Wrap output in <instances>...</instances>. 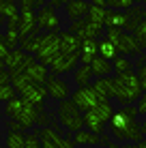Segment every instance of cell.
Wrapping results in <instances>:
<instances>
[{"label":"cell","instance_id":"6da1fadb","mask_svg":"<svg viewBox=\"0 0 146 148\" xmlns=\"http://www.w3.org/2000/svg\"><path fill=\"white\" fill-rule=\"evenodd\" d=\"M140 112L135 105H120V108L114 112L112 120H110V133L118 140H131V142H142V129H140L138 122Z\"/></svg>","mask_w":146,"mask_h":148},{"label":"cell","instance_id":"7a4b0ae2","mask_svg":"<svg viewBox=\"0 0 146 148\" xmlns=\"http://www.w3.org/2000/svg\"><path fill=\"white\" fill-rule=\"evenodd\" d=\"M118 92L116 99L120 101V105H131L135 101L142 99V84H140V77L135 73H127V75H118Z\"/></svg>","mask_w":146,"mask_h":148},{"label":"cell","instance_id":"3957f363","mask_svg":"<svg viewBox=\"0 0 146 148\" xmlns=\"http://www.w3.org/2000/svg\"><path fill=\"white\" fill-rule=\"evenodd\" d=\"M58 120L69 133H77L84 129V114H80V110L75 108V103L71 99L58 103Z\"/></svg>","mask_w":146,"mask_h":148},{"label":"cell","instance_id":"277c9868","mask_svg":"<svg viewBox=\"0 0 146 148\" xmlns=\"http://www.w3.org/2000/svg\"><path fill=\"white\" fill-rule=\"evenodd\" d=\"M58 54H60V30L41 34V39H39V49H37V54H34V58L41 64L49 67L52 60L56 58Z\"/></svg>","mask_w":146,"mask_h":148},{"label":"cell","instance_id":"5b68a950","mask_svg":"<svg viewBox=\"0 0 146 148\" xmlns=\"http://www.w3.org/2000/svg\"><path fill=\"white\" fill-rule=\"evenodd\" d=\"M71 101L75 103V108H77L80 112H93L95 108L99 105V95L93 90V86H88V88H77L75 92L71 95Z\"/></svg>","mask_w":146,"mask_h":148},{"label":"cell","instance_id":"8992f818","mask_svg":"<svg viewBox=\"0 0 146 148\" xmlns=\"http://www.w3.org/2000/svg\"><path fill=\"white\" fill-rule=\"evenodd\" d=\"M45 88H47V95L52 97L54 101H58V103L69 101V97H71V88H69V84L64 79H60L58 75H49L47 82H45Z\"/></svg>","mask_w":146,"mask_h":148},{"label":"cell","instance_id":"52a82bcc","mask_svg":"<svg viewBox=\"0 0 146 148\" xmlns=\"http://www.w3.org/2000/svg\"><path fill=\"white\" fill-rule=\"evenodd\" d=\"M60 24V17L56 13V9H52L49 4H45L43 9L37 11V28L39 30H49V32H56Z\"/></svg>","mask_w":146,"mask_h":148},{"label":"cell","instance_id":"ba28073f","mask_svg":"<svg viewBox=\"0 0 146 148\" xmlns=\"http://www.w3.org/2000/svg\"><path fill=\"white\" fill-rule=\"evenodd\" d=\"M69 32L80 37L82 41H86V39H97L99 34H103V26H95L88 19H80V22H71Z\"/></svg>","mask_w":146,"mask_h":148},{"label":"cell","instance_id":"9c48e42d","mask_svg":"<svg viewBox=\"0 0 146 148\" xmlns=\"http://www.w3.org/2000/svg\"><path fill=\"white\" fill-rule=\"evenodd\" d=\"M93 90L99 95V99L110 101L112 97H116V92H118V79L116 77H99V79H95Z\"/></svg>","mask_w":146,"mask_h":148},{"label":"cell","instance_id":"30bf717a","mask_svg":"<svg viewBox=\"0 0 146 148\" xmlns=\"http://www.w3.org/2000/svg\"><path fill=\"white\" fill-rule=\"evenodd\" d=\"M19 37L26 39L37 30V11L34 9H19Z\"/></svg>","mask_w":146,"mask_h":148},{"label":"cell","instance_id":"8fae6325","mask_svg":"<svg viewBox=\"0 0 146 148\" xmlns=\"http://www.w3.org/2000/svg\"><path fill=\"white\" fill-rule=\"evenodd\" d=\"M80 56H69L64 52H60L56 58L52 60V64H49V71H52V75H60V73H67V71L75 69V64H77Z\"/></svg>","mask_w":146,"mask_h":148},{"label":"cell","instance_id":"7c38bea8","mask_svg":"<svg viewBox=\"0 0 146 148\" xmlns=\"http://www.w3.org/2000/svg\"><path fill=\"white\" fill-rule=\"evenodd\" d=\"M37 118H39V110L34 108L30 101H26V105H24V110L17 114V118H15V122H17L19 127H22V131L26 133L28 129H32L34 125H37Z\"/></svg>","mask_w":146,"mask_h":148},{"label":"cell","instance_id":"4fadbf2b","mask_svg":"<svg viewBox=\"0 0 146 148\" xmlns=\"http://www.w3.org/2000/svg\"><path fill=\"white\" fill-rule=\"evenodd\" d=\"M82 45L84 41L80 37H75L67 30V32H60V52L69 54V56H80L82 54Z\"/></svg>","mask_w":146,"mask_h":148},{"label":"cell","instance_id":"5bb4252c","mask_svg":"<svg viewBox=\"0 0 146 148\" xmlns=\"http://www.w3.org/2000/svg\"><path fill=\"white\" fill-rule=\"evenodd\" d=\"M90 7H93V4L84 2V0H69V2L64 4V11H67V17L71 19V22H80V19H86Z\"/></svg>","mask_w":146,"mask_h":148},{"label":"cell","instance_id":"9a60e30c","mask_svg":"<svg viewBox=\"0 0 146 148\" xmlns=\"http://www.w3.org/2000/svg\"><path fill=\"white\" fill-rule=\"evenodd\" d=\"M47 88L45 86H39V84H32L30 88L24 92V99L30 101L37 110H45V99H47Z\"/></svg>","mask_w":146,"mask_h":148},{"label":"cell","instance_id":"2e32d148","mask_svg":"<svg viewBox=\"0 0 146 148\" xmlns=\"http://www.w3.org/2000/svg\"><path fill=\"white\" fill-rule=\"evenodd\" d=\"M118 54L120 56H140L142 54V45L138 43L135 34L123 32V39H120V45H118Z\"/></svg>","mask_w":146,"mask_h":148},{"label":"cell","instance_id":"e0dca14e","mask_svg":"<svg viewBox=\"0 0 146 148\" xmlns=\"http://www.w3.org/2000/svg\"><path fill=\"white\" fill-rule=\"evenodd\" d=\"M4 43H7V47L11 49H17V43L22 41V37H19V19H9L7 22V32L2 34Z\"/></svg>","mask_w":146,"mask_h":148},{"label":"cell","instance_id":"ac0fdd59","mask_svg":"<svg viewBox=\"0 0 146 148\" xmlns=\"http://www.w3.org/2000/svg\"><path fill=\"white\" fill-rule=\"evenodd\" d=\"M105 28H116V30H127V13L108 9L105 11Z\"/></svg>","mask_w":146,"mask_h":148},{"label":"cell","instance_id":"d6986e66","mask_svg":"<svg viewBox=\"0 0 146 148\" xmlns=\"http://www.w3.org/2000/svg\"><path fill=\"white\" fill-rule=\"evenodd\" d=\"M99 56V41L97 39H86L82 45V54H80V62L90 67L93 64V60Z\"/></svg>","mask_w":146,"mask_h":148},{"label":"cell","instance_id":"ffe728a7","mask_svg":"<svg viewBox=\"0 0 146 148\" xmlns=\"http://www.w3.org/2000/svg\"><path fill=\"white\" fill-rule=\"evenodd\" d=\"M125 13H127V32L133 34L135 30H138V26L142 24V19L146 17V11L140 4H133V7L129 9V11H125Z\"/></svg>","mask_w":146,"mask_h":148},{"label":"cell","instance_id":"44dd1931","mask_svg":"<svg viewBox=\"0 0 146 148\" xmlns=\"http://www.w3.org/2000/svg\"><path fill=\"white\" fill-rule=\"evenodd\" d=\"M49 67H45V64H41L37 60V62L32 64L28 71H26V75H28V79L32 82V84H39V86H45V82H47V77H49Z\"/></svg>","mask_w":146,"mask_h":148},{"label":"cell","instance_id":"7402d4cb","mask_svg":"<svg viewBox=\"0 0 146 148\" xmlns=\"http://www.w3.org/2000/svg\"><path fill=\"white\" fill-rule=\"evenodd\" d=\"M11 86L15 88V92L19 97H24V92L32 86V82L28 79V75L24 71H11Z\"/></svg>","mask_w":146,"mask_h":148},{"label":"cell","instance_id":"603a6c76","mask_svg":"<svg viewBox=\"0 0 146 148\" xmlns=\"http://www.w3.org/2000/svg\"><path fill=\"white\" fill-rule=\"evenodd\" d=\"M84 127H86V131L95 135H103V129H105V122L99 118L95 112H86L84 114Z\"/></svg>","mask_w":146,"mask_h":148},{"label":"cell","instance_id":"cb8c5ba5","mask_svg":"<svg viewBox=\"0 0 146 148\" xmlns=\"http://www.w3.org/2000/svg\"><path fill=\"white\" fill-rule=\"evenodd\" d=\"M90 69H93V75H95L97 79H99V77H110V73L114 71L112 62H110V60H103L101 56H97V58L93 60Z\"/></svg>","mask_w":146,"mask_h":148},{"label":"cell","instance_id":"d4e9b609","mask_svg":"<svg viewBox=\"0 0 146 148\" xmlns=\"http://www.w3.org/2000/svg\"><path fill=\"white\" fill-rule=\"evenodd\" d=\"M71 140H73L75 146H95V144H101V135H95V133H90V131H86V129L77 131Z\"/></svg>","mask_w":146,"mask_h":148},{"label":"cell","instance_id":"484cf974","mask_svg":"<svg viewBox=\"0 0 146 148\" xmlns=\"http://www.w3.org/2000/svg\"><path fill=\"white\" fill-rule=\"evenodd\" d=\"M19 4L15 0H0V17L9 19H19Z\"/></svg>","mask_w":146,"mask_h":148},{"label":"cell","instance_id":"4316f807","mask_svg":"<svg viewBox=\"0 0 146 148\" xmlns=\"http://www.w3.org/2000/svg\"><path fill=\"white\" fill-rule=\"evenodd\" d=\"M73 79H75V84H77V88H88L90 82H93V69L86 67V64L77 67L75 73H73Z\"/></svg>","mask_w":146,"mask_h":148},{"label":"cell","instance_id":"83f0119b","mask_svg":"<svg viewBox=\"0 0 146 148\" xmlns=\"http://www.w3.org/2000/svg\"><path fill=\"white\" fill-rule=\"evenodd\" d=\"M24 58H26V52H24L22 47L13 49V52L9 54V58L4 60V67L9 69V73H11V71H19V67L24 64Z\"/></svg>","mask_w":146,"mask_h":148},{"label":"cell","instance_id":"f1b7e54d","mask_svg":"<svg viewBox=\"0 0 146 148\" xmlns=\"http://www.w3.org/2000/svg\"><path fill=\"white\" fill-rule=\"evenodd\" d=\"M24 105H26V99H24V97H15L13 101H9V103H7V108H4V118L15 120V118H17V114L24 110Z\"/></svg>","mask_w":146,"mask_h":148},{"label":"cell","instance_id":"f546056e","mask_svg":"<svg viewBox=\"0 0 146 148\" xmlns=\"http://www.w3.org/2000/svg\"><path fill=\"white\" fill-rule=\"evenodd\" d=\"M99 56H101L103 60H110V62H114V60H116L120 54H118V49L114 47V45L110 43L108 39H101V41H99Z\"/></svg>","mask_w":146,"mask_h":148},{"label":"cell","instance_id":"4dcf8cb0","mask_svg":"<svg viewBox=\"0 0 146 148\" xmlns=\"http://www.w3.org/2000/svg\"><path fill=\"white\" fill-rule=\"evenodd\" d=\"M93 112H95V114H97V116H99V118H101L103 122H110V120H112V116H114V112H116V110L112 108V103H110V101L101 99V101H99V105H97V108H95Z\"/></svg>","mask_w":146,"mask_h":148},{"label":"cell","instance_id":"1f68e13d","mask_svg":"<svg viewBox=\"0 0 146 148\" xmlns=\"http://www.w3.org/2000/svg\"><path fill=\"white\" fill-rule=\"evenodd\" d=\"M112 67H114V71H116V77H118V75L133 73V62L127 58V56H118V58L112 62Z\"/></svg>","mask_w":146,"mask_h":148},{"label":"cell","instance_id":"d6a6232c","mask_svg":"<svg viewBox=\"0 0 146 148\" xmlns=\"http://www.w3.org/2000/svg\"><path fill=\"white\" fill-rule=\"evenodd\" d=\"M26 133L24 131H7V148H24Z\"/></svg>","mask_w":146,"mask_h":148},{"label":"cell","instance_id":"836d02e7","mask_svg":"<svg viewBox=\"0 0 146 148\" xmlns=\"http://www.w3.org/2000/svg\"><path fill=\"white\" fill-rule=\"evenodd\" d=\"M105 11L108 9H99V7H90V11H88V15H86V19L90 24H95V26H103L105 28Z\"/></svg>","mask_w":146,"mask_h":148},{"label":"cell","instance_id":"e575fe53","mask_svg":"<svg viewBox=\"0 0 146 148\" xmlns=\"http://www.w3.org/2000/svg\"><path fill=\"white\" fill-rule=\"evenodd\" d=\"M39 39H41V34H30V37L22 39V41H19V43H22V49L26 54L34 56V54H37V49H39Z\"/></svg>","mask_w":146,"mask_h":148},{"label":"cell","instance_id":"d590c367","mask_svg":"<svg viewBox=\"0 0 146 148\" xmlns=\"http://www.w3.org/2000/svg\"><path fill=\"white\" fill-rule=\"evenodd\" d=\"M105 39H108L110 43H112L114 47L118 49V45H120V39H123V30H116V28H108V30H105Z\"/></svg>","mask_w":146,"mask_h":148},{"label":"cell","instance_id":"8d00e7d4","mask_svg":"<svg viewBox=\"0 0 146 148\" xmlns=\"http://www.w3.org/2000/svg\"><path fill=\"white\" fill-rule=\"evenodd\" d=\"M108 7L116 9V11H129L133 7V2L131 0H108Z\"/></svg>","mask_w":146,"mask_h":148},{"label":"cell","instance_id":"74e56055","mask_svg":"<svg viewBox=\"0 0 146 148\" xmlns=\"http://www.w3.org/2000/svg\"><path fill=\"white\" fill-rule=\"evenodd\" d=\"M135 39H138V43L142 45V47H146V17L142 19V24L138 26V30H135Z\"/></svg>","mask_w":146,"mask_h":148},{"label":"cell","instance_id":"f35d334b","mask_svg":"<svg viewBox=\"0 0 146 148\" xmlns=\"http://www.w3.org/2000/svg\"><path fill=\"white\" fill-rule=\"evenodd\" d=\"M24 148H43V142L39 140L34 133H28V135H26V144H24Z\"/></svg>","mask_w":146,"mask_h":148},{"label":"cell","instance_id":"ab89813d","mask_svg":"<svg viewBox=\"0 0 146 148\" xmlns=\"http://www.w3.org/2000/svg\"><path fill=\"white\" fill-rule=\"evenodd\" d=\"M140 71H138V77H140V84H142V90H144V95H146V60L144 58H140Z\"/></svg>","mask_w":146,"mask_h":148},{"label":"cell","instance_id":"60d3db41","mask_svg":"<svg viewBox=\"0 0 146 148\" xmlns=\"http://www.w3.org/2000/svg\"><path fill=\"white\" fill-rule=\"evenodd\" d=\"M37 125H41V129L49 127V125H52V116H49L45 110H39V118H37Z\"/></svg>","mask_w":146,"mask_h":148},{"label":"cell","instance_id":"b9f144b4","mask_svg":"<svg viewBox=\"0 0 146 148\" xmlns=\"http://www.w3.org/2000/svg\"><path fill=\"white\" fill-rule=\"evenodd\" d=\"M9 54H11V49L7 47V43H4L2 34H0V62H4V60L9 58Z\"/></svg>","mask_w":146,"mask_h":148},{"label":"cell","instance_id":"7bdbcfd3","mask_svg":"<svg viewBox=\"0 0 146 148\" xmlns=\"http://www.w3.org/2000/svg\"><path fill=\"white\" fill-rule=\"evenodd\" d=\"M7 84H11V73L4 69V71H0V88H2V86H7Z\"/></svg>","mask_w":146,"mask_h":148},{"label":"cell","instance_id":"ee69618b","mask_svg":"<svg viewBox=\"0 0 146 148\" xmlns=\"http://www.w3.org/2000/svg\"><path fill=\"white\" fill-rule=\"evenodd\" d=\"M135 108H138V112L142 116H146V95H142V99L138 101V105H135Z\"/></svg>","mask_w":146,"mask_h":148},{"label":"cell","instance_id":"f6af8a7d","mask_svg":"<svg viewBox=\"0 0 146 148\" xmlns=\"http://www.w3.org/2000/svg\"><path fill=\"white\" fill-rule=\"evenodd\" d=\"M7 129L9 131H22V127H19L15 120H7Z\"/></svg>","mask_w":146,"mask_h":148},{"label":"cell","instance_id":"bcb514c9","mask_svg":"<svg viewBox=\"0 0 146 148\" xmlns=\"http://www.w3.org/2000/svg\"><path fill=\"white\" fill-rule=\"evenodd\" d=\"M49 7H52V9H58V7H62V0H52V2H49Z\"/></svg>","mask_w":146,"mask_h":148},{"label":"cell","instance_id":"7dc6e473","mask_svg":"<svg viewBox=\"0 0 146 148\" xmlns=\"http://www.w3.org/2000/svg\"><path fill=\"white\" fill-rule=\"evenodd\" d=\"M103 148H123V146H118V144H114V142H108Z\"/></svg>","mask_w":146,"mask_h":148},{"label":"cell","instance_id":"c3c4849f","mask_svg":"<svg viewBox=\"0 0 146 148\" xmlns=\"http://www.w3.org/2000/svg\"><path fill=\"white\" fill-rule=\"evenodd\" d=\"M140 129H142V135L146 137V120H144V122H140Z\"/></svg>","mask_w":146,"mask_h":148},{"label":"cell","instance_id":"681fc988","mask_svg":"<svg viewBox=\"0 0 146 148\" xmlns=\"http://www.w3.org/2000/svg\"><path fill=\"white\" fill-rule=\"evenodd\" d=\"M135 148H146V140H142V142H138V144H135Z\"/></svg>","mask_w":146,"mask_h":148},{"label":"cell","instance_id":"f907efd6","mask_svg":"<svg viewBox=\"0 0 146 148\" xmlns=\"http://www.w3.org/2000/svg\"><path fill=\"white\" fill-rule=\"evenodd\" d=\"M43 148H56V146H54V144H49V142H45V144H43Z\"/></svg>","mask_w":146,"mask_h":148},{"label":"cell","instance_id":"816d5d0a","mask_svg":"<svg viewBox=\"0 0 146 148\" xmlns=\"http://www.w3.org/2000/svg\"><path fill=\"white\" fill-rule=\"evenodd\" d=\"M0 71H4V62H0Z\"/></svg>","mask_w":146,"mask_h":148},{"label":"cell","instance_id":"f5cc1de1","mask_svg":"<svg viewBox=\"0 0 146 148\" xmlns=\"http://www.w3.org/2000/svg\"><path fill=\"white\" fill-rule=\"evenodd\" d=\"M0 144H2V129H0Z\"/></svg>","mask_w":146,"mask_h":148},{"label":"cell","instance_id":"db71d44e","mask_svg":"<svg viewBox=\"0 0 146 148\" xmlns=\"http://www.w3.org/2000/svg\"><path fill=\"white\" fill-rule=\"evenodd\" d=\"M2 24H4V17H0V26H2Z\"/></svg>","mask_w":146,"mask_h":148},{"label":"cell","instance_id":"11a10c76","mask_svg":"<svg viewBox=\"0 0 146 148\" xmlns=\"http://www.w3.org/2000/svg\"><path fill=\"white\" fill-rule=\"evenodd\" d=\"M144 4H146V2H144Z\"/></svg>","mask_w":146,"mask_h":148}]
</instances>
